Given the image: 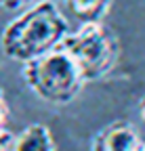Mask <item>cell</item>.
I'll return each instance as SVG.
<instances>
[{"label": "cell", "mask_w": 145, "mask_h": 151, "mask_svg": "<svg viewBox=\"0 0 145 151\" xmlns=\"http://www.w3.org/2000/svg\"><path fill=\"white\" fill-rule=\"evenodd\" d=\"M67 34L69 23L59 6L50 0H40L6 23L0 38V48L6 59L23 65L57 48Z\"/></svg>", "instance_id": "6da1fadb"}, {"label": "cell", "mask_w": 145, "mask_h": 151, "mask_svg": "<svg viewBox=\"0 0 145 151\" xmlns=\"http://www.w3.org/2000/svg\"><path fill=\"white\" fill-rule=\"evenodd\" d=\"M23 80L36 97L50 105L71 103L84 86L78 67L61 46L23 63Z\"/></svg>", "instance_id": "7a4b0ae2"}, {"label": "cell", "mask_w": 145, "mask_h": 151, "mask_svg": "<svg viewBox=\"0 0 145 151\" xmlns=\"http://www.w3.org/2000/svg\"><path fill=\"white\" fill-rule=\"evenodd\" d=\"M59 46L78 67L84 84L112 73L120 59V42L103 21L82 23L76 32H69Z\"/></svg>", "instance_id": "3957f363"}, {"label": "cell", "mask_w": 145, "mask_h": 151, "mask_svg": "<svg viewBox=\"0 0 145 151\" xmlns=\"http://www.w3.org/2000/svg\"><path fill=\"white\" fill-rule=\"evenodd\" d=\"M141 139L137 128L124 120L103 126L93 139V151H137Z\"/></svg>", "instance_id": "277c9868"}, {"label": "cell", "mask_w": 145, "mask_h": 151, "mask_svg": "<svg viewBox=\"0 0 145 151\" xmlns=\"http://www.w3.org/2000/svg\"><path fill=\"white\" fill-rule=\"evenodd\" d=\"M13 151H57V145L44 124H30L17 137Z\"/></svg>", "instance_id": "5b68a950"}, {"label": "cell", "mask_w": 145, "mask_h": 151, "mask_svg": "<svg viewBox=\"0 0 145 151\" xmlns=\"http://www.w3.org/2000/svg\"><path fill=\"white\" fill-rule=\"evenodd\" d=\"M69 15L82 23H101L103 17L110 13L112 0H63Z\"/></svg>", "instance_id": "8992f818"}, {"label": "cell", "mask_w": 145, "mask_h": 151, "mask_svg": "<svg viewBox=\"0 0 145 151\" xmlns=\"http://www.w3.org/2000/svg\"><path fill=\"white\" fill-rule=\"evenodd\" d=\"M11 141H13V134L9 130V105L4 99V90L0 88V151H4Z\"/></svg>", "instance_id": "52a82bcc"}, {"label": "cell", "mask_w": 145, "mask_h": 151, "mask_svg": "<svg viewBox=\"0 0 145 151\" xmlns=\"http://www.w3.org/2000/svg\"><path fill=\"white\" fill-rule=\"evenodd\" d=\"M30 2H32V0H0V6L6 9V11H17V9L30 4Z\"/></svg>", "instance_id": "ba28073f"}, {"label": "cell", "mask_w": 145, "mask_h": 151, "mask_svg": "<svg viewBox=\"0 0 145 151\" xmlns=\"http://www.w3.org/2000/svg\"><path fill=\"white\" fill-rule=\"evenodd\" d=\"M139 116H141V120L145 122V94H143L141 101H139Z\"/></svg>", "instance_id": "9c48e42d"}, {"label": "cell", "mask_w": 145, "mask_h": 151, "mask_svg": "<svg viewBox=\"0 0 145 151\" xmlns=\"http://www.w3.org/2000/svg\"><path fill=\"white\" fill-rule=\"evenodd\" d=\"M137 151H145V143H143V141H141V145L137 147Z\"/></svg>", "instance_id": "30bf717a"}]
</instances>
